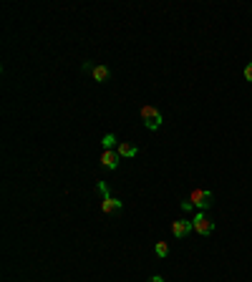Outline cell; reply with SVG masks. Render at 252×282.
Segmentation results:
<instances>
[{"label":"cell","instance_id":"6da1fadb","mask_svg":"<svg viewBox=\"0 0 252 282\" xmlns=\"http://www.w3.org/2000/svg\"><path fill=\"white\" fill-rule=\"evenodd\" d=\"M141 121H144V126L146 129H151V131H156L161 124H164V118H161V113H159V108L156 106H141Z\"/></svg>","mask_w":252,"mask_h":282},{"label":"cell","instance_id":"7a4b0ae2","mask_svg":"<svg viewBox=\"0 0 252 282\" xmlns=\"http://www.w3.org/2000/svg\"><path fill=\"white\" fill-rule=\"evenodd\" d=\"M96 187H99V191L104 194L101 209H104L106 214H116V212H121V201H119L116 196H111V194H109V187H106V182H99Z\"/></svg>","mask_w":252,"mask_h":282},{"label":"cell","instance_id":"3957f363","mask_svg":"<svg viewBox=\"0 0 252 282\" xmlns=\"http://www.w3.org/2000/svg\"><path fill=\"white\" fill-rule=\"evenodd\" d=\"M192 229L197 232V234H209L215 229V222L209 219L207 214H202V212H197V217L192 219Z\"/></svg>","mask_w":252,"mask_h":282},{"label":"cell","instance_id":"277c9868","mask_svg":"<svg viewBox=\"0 0 252 282\" xmlns=\"http://www.w3.org/2000/svg\"><path fill=\"white\" fill-rule=\"evenodd\" d=\"M189 201L197 207V209H207L209 204H212V194L209 191H204V189H194L192 191V196H189Z\"/></svg>","mask_w":252,"mask_h":282},{"label":"cell","instance_id":"5b68a950","mask_svg":"<svg viewBox=\"0 0 252 282\" xmlns=\"http://www.w3.org/2000/svg\"><path fill=\"white\" fill-rule=\"evenodd\" d=\"M119 159H121V156H119L116 149H106V151L101 154V164H104L106 169H116V167H119Z\"/></svg>","mask_w":252,"mask_h":282},{"label":"cell","instance_id":"8992f818","mask_svg":"<svg viewBox=\"0 0 252 282\" xmlns=\"http://www.w3.org/2000/svg\"><path fill=\"white\" fill-rule=\"evenodd\" d=\"M172 232H174V237H187L192 232V219H177L172 224Z\"/></svg>","mask_w":252,"mask_h":282},{"label":"cell","instance_id":"52a82bcc","mask_svg":"<svg viewBox=\"0 0 252 282\" xmlns=\"http://www.w3.org/2000/svg\"><path fill=\"white\" fill-rule=\"evenodd\" d=\"M91 76H94V81H99V84H106L109 76H111V71H109L106 66H94V68H91Z\"/></svg>","mask_w":252,"mask_h":282},{"label":"cell","instance_id":"ba28073f","mask_svg":"<svg viewBox=\"0 0 252 282\" xmlns=\"http://www.w3.org/2000/svg\"><path fill=\"white\" fill-rule=\"evenodd\" d=\"M116 151H119V156H136V154H139V149H136L134 144H129V141H121V144L116 146Z\"/></svg>","mask_w":252,"mask_h":282},{"label":"cell","instance_id":"9c48e42d","mask_svg":"<svg viewBox=\"0 0 252 282\" xmlns=\"http://www.w3.org/2000/svg\"><path fill=\"white\" fill-rule=\"evenodd\" d=\"M101 144H104V149H114V146H119V144H116V136H114V134H106Z\"/></svg>","mask_w":252,"mask_h":282},{"label":"cell","instance_id":"30bf717a","mask_svg":"<svg viewBox=\"0 0 252 282\" xmlns=\"http://www.w3.org/2000/svg\"><path fill=\"white\" fill-rule=\"evenodd\" d=\"M156 255H159V257H166V255H169V247H166V242H156Z\"/></svg>","mask_w":252,"mask_h":282},{"label":"cell","instance_id":"8fae6325","mask_svg":"<svg viewBox=\"0 0 252 282\" xmlns=\"http://www.w3.org/2000/svg\"><path fill=\"white\" fill-rule=\"evenodd\" d=\"M245 81H250V84H252V61L245 66Z\"/></svg>","mask_w":252,"mask_h":282},{"label":"cell","instance_id":"7c38bea8","mask_svg":"<svg viewBox=\"0 0 252 282\" xmlns=\"http://www.w3.org/2000/svg\"><path fill=\"white\" fill-rule=\"evenodd\" d=\"M149 282H164V280H161V277H159V275H154V277H151V280H149Z\"/></svg>","mask_w":252,"mask_h":282}]
</instances>
